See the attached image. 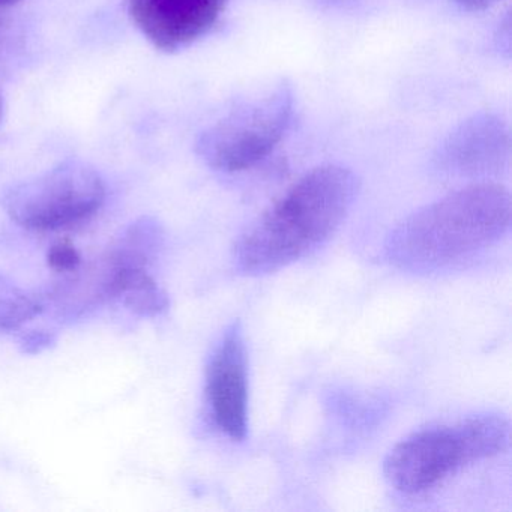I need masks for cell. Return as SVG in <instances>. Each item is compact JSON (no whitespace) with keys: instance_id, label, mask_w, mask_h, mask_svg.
Here are the masks:
<instances>
[{"instance_id":"30bf717a","label":"cell","mask_w":512,"mask_h":512,"mask_svg":"<svg viewBox=\"0 0 512 512\" xmlns=\"http://www.w3.org/2000/svg\"><path fill=\"white\" fill-rule=\"evenodd\" d=\"M47 262L53 271L59 274H71L82 265V256L70 241H59L50 248Z\"/></svg>"},{"instance_id":"ba28073f","label":"cell","mask_w":512,"mask_h":512,"mask_svg":"<svg viewBox=\"0 0 512 512\" xmlns=\"http://www.w3.org/2000/svg\"><path fill=\"white\" fill-rule=\"evenodd\" d=\"M227 0H127L128 14L143 37L166 53L193 46L217 25Z\"/></svg>"},{"instance_id":"9c48e42d","label":"cell","mask_w":512,"mask_h":512,"mask_svg":"<svg viewBox=\"0 0 512 512\" xmlns=\"http://www.w3.org/2000/svg\"><path fill=\"white\" fill-rule=\"evenodd\" d=\"M40 296L31 295L13 281L0 277V331L14 332L44 311Z\"/></svg>"},{"instance_id":"8fae6325","label":"cell","mask_w":512,"mask_h":512,"mask_svg":"<svg viewBox=\"0 0 512 512\" xmlns=\"http://www.w3.org/2000/svg\"><path fill=\"white\" fill-rule=\"evenodd\" d=\"M454 2L463 10L478 13V11H485L493 7L499 0H454Z\"/></svg>"},{"instance_id":"4fadbf2b","label":"cell","mask_w":512,"mask_h":512,"mask_svg":"<svg viewBox=\"0 0 512 512\" xmlns=\"http://www.w3.org/2000/svg\"><path fill=\"white\" fill-rule=\"evenodd\" d=\"M22 0H0V5H16L20 4Z\"/></svg>"},{"instance_id":"8992f818","label":"cell","mask_w":512,"mask_h":512,"mask_svg":"<svg viewBox=\"0 0 512 512\" xmlns=\"http://www.w3.org/2000/svg\"><path fill=\"white\" fill-rule=\"evenodd\" d=\"M206 400L215 427L233 442L248 433V359L244 329L233 322L212 350L206 367Z\"/></svg>"},{"instance_id":"52a82bcc","label":"cell","mask_w":512,"mask_h":512,"mask_svg":"<svg viewBox=\"0 0 512 512\" xmlns=\"http://www.w3.org/2000/svg\"><path fill=\"white\" fill-rule=\"evenodd\" d=\"M509 157L508 125L493 113L481 112L461 122L443 140L434 157V167L448 178H488L505 170Z\"/></svg>"},{"instance_id":"277c9868","label":"cell","mask_w":512,"mask_h":512,"mask_svg":"<svg viewBox=\"0 0 512 512\" xmlns=\"http://www.w3.org/2000/svg\"><path fill=\"white\" fill-rule=\"evenodd\" d=\"M295 115L292 86L278 82L242 98L197 140V154L211 169L242 172L265 160L281 142Z\"/></svg>"},{"instance_id":"3957f363","label":"cell","mask_w":512,"mask_h":512,"mask_svg":"<svg viewBox=\"0 0 512 512\" xmlns=\"http://www.w3.org/2000/svg\"><path fill=\"white\" fill-rule=\"evenodd\" d=\"M509 437L511 425L499 413L421 428L389 451L383 475L400 493H424L467 466L502 454Z\"/></svg>"},{"instance_id":"6da1fadb","label":"cell","mask_w":512,"mask_h":512,"mask_svg":"<svg viewBox=\"0 0 512 512\" xmlns=\"http://www.w3.org/2000/svg\"><path fill=\"white\" fill-rule=\"evenodd\" d=\"M358 193V176L347 167L326 164L305 173L239 236L236 271L262 277L310 256L337 233Z\"/></svg>"},{"instance_id":"7a4b0ae2","label":"cell","mask_w":512,"mask_h":512,"mask_svg":"<svg viewBox=\"0 0 512 512\" xmlns=\"http://www.w3.org/2000/svg\"><path fill=\"white\" fill-rule=\"evenodd\" d=\"M511 194L491 182L460 188L404 218L386 238L383 256L400 271H452L499 244L511 229Z\"/></svg>"},{"instance_id":"5b68a950","label":"cell","mask_w":512,"mask_h":512,"mask_svg":"<svg viewBox=\"0 0 512 512\" xmlns=\"http://www.w3.org/2000/svg\"><path fill=\"white\" fill-rule=\"evenodd\" d=\"M106 196V184L94 167L68 160L8 188L2 206L20 227L52 232L94 217Z\"/></svg>"},{"instance_id":"7c38bea8","label":"cell","mask_w":512,"mask_h":512,"mask_svg":"<svg viewBox=\"0 0 512 512\" xmlns=\"http://www.w3.org/2000/svg\"><path fill=\"white\" fill-rule=\"evenodd\" d=\"M5 115V100L4 95H2V92H0V122H2V119H4Z\"/></svg>"}]
</instances>
